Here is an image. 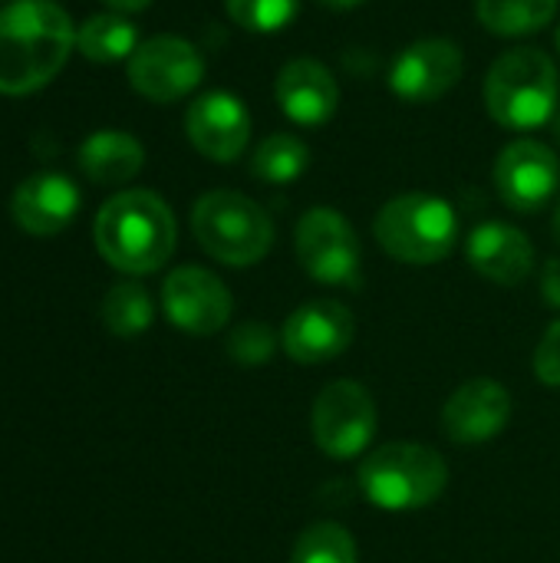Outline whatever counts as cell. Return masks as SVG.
<instances>
[{
    "label": "cell",
    "instance_id": "obj_1",
    "mask_svg": "<svg viewBox=\"0 0 560 563\" xmlns=\"http://www.w3.org/2000/svg\"><path fill=\"white\" fill-rule=\"evenodd\" d=\"M76 46V26L56 0H10L0 10V92L30 96L53 82Z\"/></svg>",
    "mask_w": 560,
    "mask_h": 563
},
{
    "label": "cell",
    "instance_id": "obj_2",
    "mask_svg": "<svg viewBox=\"0 0 560 563\" xmlns=\"http://www.w3.org/2000/svg\"><path fill=\"white\" fill-rule=\"evenodd\" d=\"M92 238L109 267L139 277L168 264L178 241V224L172 208L155 191L129 188L99 208Z\"/></svg>",
    "mask_w": 560,
    "mask_h": 563
},
{
    "label": "cell",
    "instance_id": "obj_3",
    "mask_svg": "<svg viewBox=\"0 0 560 563\" xmlns=\"http://www.w3.org/2000/svg\"><path fill=\"white\" fill-rule=\"evenodd\" d=\"M558 63L538 46L505 49L485 76V109L508 132H535L558 115Z\"/></svg>",
    "mask_w": 560,
    "mask_h": 563
},
{
    "label": "cell",
    "instance_id": "obj_4",
    "mask_svg": "<svg viewBox=\"0 0 560 563\" xmlns=\"http://www.w3.org/2000/svg\"><path fill=\"white\" fill-rule=\"evenodd\" d=\"M449 485L446 459L419 442H389L373 449L360 465V492L389 515L432 505Z\"/></svg>",
    "mask_w": 560,
    "mask_h": 563
},
{
    "label": "cell",
    "instance_id": "obj_5",
    "mask_svg": "<svg viewBox=\"0 0 560 563\" xmlns=\"http://www.w3.org/2000/svg\"><path fill=\"white\" fill-rule=\"evenodd\" d=\"M376 244L403 264H439L452 254L459 241L455 208L426 191H406L389 198L373 218Z\"/></svg>",
    "mask_w": 560,
    "mask_h": 563
},
{
    "label": "cell",
    "instance_id": "obj_6",
    "mask_svg": "<svg viewBox=\"0 0 560 563\" xmlns=\"http://www.w3.org/2000/svg\"><path fill=\"white\" fill-rule=\"evenodd\" d=\"M191 231L201 251L228 267H251L274 247V221L241 191H208L191 208Z\"/></svg>",
    "mask_w": 560,
    "mask_h": 563
},
{
    "label": "cell",
    "instance_id": "obj_7",
    "mask_svg": "<svg viewBox=\"0 0 560 563\" xmlns=\"http://www.w3.org/2000/svg\"><path fill=\"white\" fill-rule=\"evenodd\" d=\"M310 432H314L317 449L327 459H337V462L360 459L376 435L373 396L353 379H337L323 386L320 396L314 399Z\"/></svg>",
    "mask_w": 560,
    "mask_h": 563
},
{
    "label": "cell",
    "instance_id": "obj_8",
    "mask_svg": "<svg viewBox=\"0 0 560 563\" xmlns=\"http://www.w3.org/2000/svg\"><path fill=\"white\" fill-rule=\"evenodd\" d=\"M294 251L300 267L330 287H353L360 284V238L353 224L333 208H310L300 214L294 231Z\"/></svg>",
    "mask_w": 560,
    "mask_h": 563
},
{
    "label": "cell",
    "instance_id": "obj_9",
    "mask_svg": "<svg viewBox=\"0 0 560 563\" xmlns=\"http://www.w3.org/2000/svg\"><path fill=\"white\" fill-rule=\"evenodd\" d=\"M205 79V59L185 36L158 33L129 56V82L149 102H178Z\"/></svg>",
    "mask_w": 560,
    "mask_h": 563
},
{
    "label": "cell",
    "instance_id": "obj_10",
    "mask_svg": "<svg viewBox=\"0 0 560 563\" xmlns=\"http://www.w3.org/2000/svg\"><path fill=\"white\" fill-rule=\"evenodd\" d=\"M492 178L505 208H512L515 214H538L558 198V152L538 139H515L498 152Z\"/></svg>",
    "mask_w": 560,
    "mask_h": 563
},
{
    "label": "cell",
    "instance_id": "obj_11",
    "mask_svg": "<svg viewBox=\"0 0 560 563\" xmlns=\"http://www.w3.org/2000/svg\"><path fill=\"white\" fill-rule=\"evenodd\" d=\"M465 76V53L455 40L426 36L396 53L389 66V92L409 106L439 102Z\"/></svg>",
    "mask_w": 560,
    "mask_h": 563
},
{
    "label": "cell",
    "instance_id": "obj_12",
    "mask_svg": "<svg viewBox=\"0 0 560 563\" xmlns=\"http://www.w3.org/2000/svg\"><path fill=\"white\" fill-rule=\"evenodd\" d=\"M162 310L165 317L191 336H211L228 327L234 300L221 277L205 267L185 264L175 267L162 284Z\"/></svg>",
    "mask_w": 560,
    "mask_h": 563
},
{
    "label": "cell",
    "instance_id": "obj_13",
    "mask_svg": "<svg viewBox=\"0 0 560 563\" xmlns=\"http://www.w3.org/2000/svg\"><path fill=\"white\" fill-rule=\"evenodd\" d=\"M185 135L208 162L231 165L251 142V112L234 92H201L185 112Z\"/></svg>",
    "mask_w": 560,
    "mask_h": 563
},
{
    "label": "cell",
    "instance_id": "obj_14",
    "mask_svg": "<svg viewBox=\"0 0 560 563\" xmlns=\"http://www.w3.org/2000/svg\"><path fill=\"white\" fill-rule=\"evenodd\" d=\"M356 320L340 300H307L300 303L281 330V346L297 363H330L353 343Z\"/></svg>",
    "mask_w": 560,
    "mask_h": 563
},
{
    "label": "cell",
    "instance_id": "obj_15",
    "mask_svg": "<svg viewBox=\"0 0 560 563\" xmlns=\"http://www.w3.org/2000/svg\"><path fill=\"white\" fill-rule=\"evenodd\" d=\"M274 96L281 112L304 129L327 125L340 109V82L320 59L300 56L281 66L274 79Z\"/></svg>",
    "mask_w": 560,
    "mask_h": 563
},
{
    "label": "cell",
    "instance_id": "obj_16",
    "mask_svg": "<svg viewBox=\"0 0 560 563\" xmlns=\"http://www.w3.org/2000/svg\"><path fill=\"white\" fill-rule=\"evenodd\" d=\"M512 419V393L488 376L462 383L446 409H442V429L452 442L479 445L495 439Z\"/></svg>",
    "mask_w": 560,
    "mask_h": 563
},
{
    "label": "cell",
    "instance_id": "obj_17",
    "mask_svg": "<svg viewBox=\"0 0 560 563\" xmlns=\"http://www.w3.org/2000/svg\"><path fill=\"white\" fill-rule=\"evenodd\" d=\"M79 188L56 172H36L13 188L10 214L33 238H53L79 214Z\"/></svg>",
    "mask_w": 560,
    "mask_h": 563
},
{
    "label": "cell",
    "instance_id": "obj_18",
    "mask_svg": "<svg viewBox=\"0 0 560 563\" xmlns=\"http://www.w3.org/2000/svg\"><path fill=\"white\" fill-rule=\"evenodd\" d=\"M465 257L472 271H479L485 280L502 287H518L535 271V244L531 238L505 221H485L479 224L465 241Z\"/></svg>",
    "mask_w": 560,
    "mask_h": 563
},
{
    "label": "cell",
    "instance_id": "obj_19",
    "mask_svg": "<svg viewBox=\"0 0 560 563\" xmlns=\"http://www.w3.org/2000/svg\"><path fill=\"white\" fill-rule=\"evenodd\" d=\"M145 165V148L135 135L119 132V129H102L92 132L79 145V168L89 181L96 185H125L132 181Z\"/></svg>",
    "mask_w": 560,
    "mask_h": 563
},
{
    "label": "cell",
    "instance_id": "obj_20",
    "mask_svg": "<svg viewBox=\"0 0 560 563\" xmlns=\"http://www.w3.org/2000/svg\"><path fill=\"white\" fill-rule=\"evenodd\" d=\"M560 0H475L479 23L495 36H531L554 23Z\"/></svg>",
    "mask_w": 560,
    "mask_h": 563
},
{
    "label": "cell",
    "instance_id": "obj_21",
    "mask_svg": "<svg viewBox=\"0 0 560 563\" xmlns=\"http://www.w3.org/2000/svg\"><path fill=\"white\" fill-rule=\"evenodd\" d=\"M76 49L89 63H119L139 49V30L122 13H96L76 30Z\"/></svg>",
    "mask_w": 560,
    "mask_h": 563
},
{
    "label": "cell",
    "instance_id": "obj_22",
    "mask_svg": "<svg viewBox=\"0 0 560 563\" xmlns=\"http://www.w3.org/2000/svg\"><path fill=\"white\" fill-rule=\"evenodd\" d=\"M310 165V148L294 132L267 135L251 155V175L264 185H294Z\"/></svg>",
    "mask_w": 560,
    "mask_h": 563
},
{
    "label": "cell",
    "instance_id": "obj_23",
    "mask_svg": "<svg viewBox=\"0 0 560 563\" xmlns=\"http://www.w3.org/2000/svg\"><path fill=\"white\" fill-rule=\"evenodd\" d=\"M155 320V303L149 290L135 280H119L102 300V323L116 336H142Z\"/></svg>",
    "mask_w": 560,
    "mask_h": 563
},
{
    "label": "cell",
    "instance_id": "obj_24",
    "mask_svg": "<svg viewBox=\"0 0 560 563\" xmlns=\"http://www.w3.org/2000/svg\"><path fill=\"white\" fill-rule=\"evenodd\" d=\"M290 563H360V558H356L353 534L343 525L320 521L297 538Z\"/></svg>",
    "mask_w": 560,
    "mask_h": 563
},
{
    "label": "cell",
    "instance_id": "obj_25",
    "mask_svg": "<svg viewBox=\"0 0 560 563\" xmlns=\"http://www.w3.org/2000/svg\"><path fill=\"white\" fill-rule=\"evenodd\" d=\"M224 10L248 33H277L294 23L300 0H224Z\"/></svg>",
    "mask_w": 560,
    "mask_h": 563
},
{
    "label": "cell",
    "instance_id": "obj_26",
    "mask_svg": "<svg viewBox=\"0 0 560 563\" xmlns=\"http://www.w3.org/2000/svg\"><path fill=\"white\" fill-rule=\"evenodd\" d=\"M274 350H277L274 330L267 323H257V320L234 327L228 336V356L241 366H264V363H271Z\"/></svg>",
    "mask_w": 560,
    "mask_h": 563
},
{
    "label": "cell",
    "instance_id": "obj_27",
    "mask_svg": "<svg viewBox=\"0 0 560 563\" xmlns=\"http://www.w3.org/2000/svg\"><path fill=\"white\" fill-rule=\"evenodd\" d=\"M535 376L545 386L560 389V320H554L545 330V336H541V343L535 350Z\"/></svg>",
    "mask_w": 560,
    "mask_h": 563
},
{
    "label": "cell",
    "instance_id": "obj_28",
    "mask_svg": "<svg viewBox=\"0 0 560 563\" xmlns=\"http://www.w3.org/2000/svg\"><path fill=\"white\" fill-rule=\"evenodd\" d=\"M541 297H545V303H548V307L560 310V261L558 257H551V261L545 264V271H541Z\"/></svg>",
    "mask_w": 560,
    "mask_h": 563
},
{
    "label": "cell",
    "instance_id": "obj_29",
    "mask_svg": "<svg viewBox=\"0 0 560 563\" xmlns=\"http://www.w3.org/2000/svg\"><path fill=\"white\" fill-rule=\"evenodd\" d=\"M102 3H109V7L119 10V13H139V10H145L152 0H102Z\"/></svg>",
    "mask_w": 560,
    "mask_h": 563
},
{
    "label": "cell",
    "instance_id": "obj_30",
    "mask_svg": "<svg viewBox=\"0 0 560 563\" xmlns=\"http://www.w3.org/2000/svg\"><path fill=\"white\" fill-rule=\"evenodd\" d=\"M314 3H320V7H327V10H353V7H360V3H366V0H314Z\"/></svg>",
    "mask_w": 560,
    "mask_h": 563
},
{
    "label": "cell",
    "instance_id": "obj_31",
    "mask_svg": "<svg viewBox=\"0 0 560 563\" xmlns=\"http://www.w3.org/2000/svg\"><path fill=\"white\" fill-rule=\"evenodd\" d=\"M554 241L560 247V195H558V208H554Z\"/></svg>",
    "mask_w": 560,
    "mask_h": 563
},
{
    "label": "cell",
    "instance_id": "obj_32",
    "mask_svg": "<svg viewBox=\"0 0 560 563\" xmlns=\"http://www.w3.org/2000/svg\"><path fill=\"white\" fill-rule=\"evenodd\" d=\"M551 135H554V142L560 145V109H558V115L551 119Z\"/></svg>",
    "mask_w": 560,
    "mask_h": 563
},
{
    "label": "cell",
    "instance_id": "obj_33",
    "mask_svg": "<svg viewBox=\"0 0 560 563\" xmlns=\"http://www.w3.org/2000/svg\"><path fill=\"white\" fill-rule=\"evenodd\" d=\"M554 46H558V53H560V23H558V30H554Z\"/></svg>",
    "mask_w": 560,
    "mask_h": 563
}]
</instances>
